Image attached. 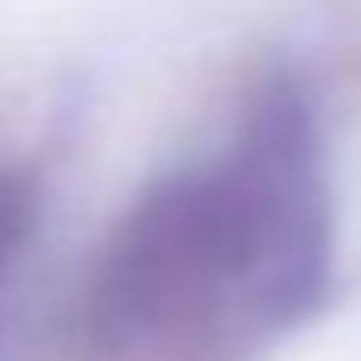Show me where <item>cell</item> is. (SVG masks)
<instances>
[{"label": "cell", "instance_id": "cell-1", "mask_svg": "<svg viewBox=\"0 0 361 361\" xmlns=\"http://www.w3.org/2000/svg\"><path fill=\"white\" fill-rule=\"evenodd\" d=\"M6 228H13V216H6V203H0V241H6Z\"/></svg>", "mask_w": 361, "mask_h": 361}]
</instances>
